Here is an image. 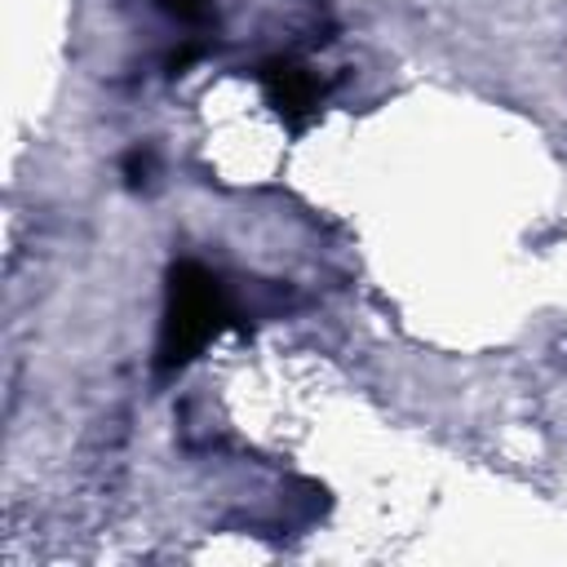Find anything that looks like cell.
Segmentation results:
<instances>
[{
	"instance_id": "6da1fadb",
	"label": "cell",
	"mask_w": 567,
	"mask_h": 567,
	"mask_svg": "<svg viewBox=\"0 0 567 567\" xmlns=\"http://www.w3.org/2000/svg\"><path fill=\"white\" fill-rule=\"evenodd\" d=\"M230 319L221 279L199 261H173L164 275V319L155 341V368L182 372Z\"/></svg>"
},
{
	"instance_id": "7a4b0ae2",
	"label": "cell",
	"mask_w": 567,
	"mask_h": 567,
	"mask_svg": "<svg viewBox=\"0 0 567 567\" xmlns=\"http://www.w3.org/2000/svg\"><path fill=\"white\" fill-rule=\"evenodd\" d=\"M257 84H261L266 102L275 106V115H279L292 133H301V128L319 115L323 80H319L310 66H301L297 58H266V62L257 66Z\"/></svg>"
},
{
	"instance_id": "3957f363",
	"label": "cell",
	"mask_w": 567,
	"mask_h": 567,
	"mask_svg": "<svg viewBox=\"0 0 567 567\" xmlns=\"http://www.w3.org/2000/svg\"><path fill=\"white\" fill-rule=\"evenodd\" d=\"M120 168H124V182L137 190V186H146V182H151V173H155V151H151V146H133V151L124 155V164H120Z\"/></svg>"
},
{
	"instance_id": "277c9868",
	"label": "cell",
	"mask_w": 567,
	"mask_h": 567,
	"mask_svg": "<svg viewBox=\"0 0 567 567\" xmlns=\"http://www.w3.org/2000/svg\"><path fill=\"white\" fill-rule=\"evenodd\" d=\"M159 9L173 13V18H182V22H199L208 13V0H159Z\"/></svg>"
},
{
	"instance_id": "5b68a950",
	"label": "cell",
	"mask_w": 567,
	"mask_h": 567,
	"mask_svg": "<svg viewBox=\"0 0 567 567\" xmlns=\"http://www.w3.org/2000/svg\"><path fill=\"white\" fill-rule=\"evenodd\" d=\"M195 53H199V49H195V44H186L182 53H173V58H168V71H173V75H182V71L195 62Z\"/></svg>"
}]
</instances>
